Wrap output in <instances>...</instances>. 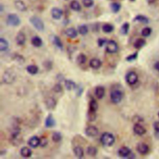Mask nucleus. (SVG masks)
Segmentation results:
<instances>
[{
    "label": "nucleus",
    "instance_id": "nucleus-45",
    "mask_svg": "<svg viewBox=\"0 0 159 159\" xmlns=\"http://www.w3.org/2000/svg\"><path fill=\"white\" fill-rule=\"evenodd\" d=\"M108 41H107L106 39H104V38H100L98 40V44L99 47H103L104 45H106V43Z\"/></svg>",
    "mask_w": 159,
    "mask_h": 159
},
{
    "label": "nucleus",
    "instance_id": "nucleus-3",
    "mask_svg": "<svg viewBox=\"0 0 159 159\" xmlns=\"http://www.w3.org/2000/svg\"><path fill=\"white\" fill-rule=\"evenodd\" d=\"M29 21L33 27L39 31H43L45 28L44 23L40 17L36 16H33L30 17Z\"/></svg>",
    "mask_w": 159,
    "mask_h": 159
},
{
    "label": "nucleus",
    "instance_id": "nucleus-14",
    "mask_svg": "<svg viewBox=\"0 0 159 159\" xmlns=\"http://www.w3.org/2000/svg\"><path fill=\"white\" fill-rule=\"evenodd\" d=\"M94 94L99 99L103 98L105 95V88L103 86H98L95 88Z\"/></svg>",
    "mask_w": 159,
    "mask_h": 159
},
{
    "label": "nucleus",
    "instance_id": "nucleus-26",
    "mask_svg": "<svg viewBox=\"0 0 159 159\" xmlns=\"http://www.w3.org/2000/svg\"><path fill=\"white\" fill-rule=\"evenodd\" d=\"M52 41L54 45L57 47L61 50H62L63 49V46L62 42L60 39V38L59 37H58L57 36H54L53 38H52Z\"/></svg>",
    "mask_w": 159,
    "mask_h": 159
},
{
    "label": "nucleus",
    "instance_id": "nucleus-44",
    "mask_svg": "<svg viewBox=\"0 0 159 159\" xmlns=\"http://www.w3.org/2000/svg\"><path fill=\"white\" fill-rule=\"evenodd\" d=\"M48 144V139L46 137H41L40 138V146L44 147Z\"/></svg>",
    "mask_w": 159,
    "mask_h": 159
},
{
    "label": "nucleus",
    "instance_id": "nucleus-20",
    "mask_svg": "<svg viewBox=\"0 0 159 159\" xmlns=\"http://www.w3.org/2000/svg\"><path fill=\"white\" fill-rule=\"evenodd\" d=\"M65 34L71 39H75L78 36V32L75 28H70L65 30Z\"/></svg>",
    "mask_w": 159,
    "mask_h": 159
},
{
    "label": "nucleus",
    "instance_id": "nucleus-27",
    "mask_svg": "<svg viewBox=\"0 0 159 159\" xmlns=\"http://www.w3.org/2000/svg\"><path fill=\"white\" fill-rule=\"evenodd\" d=\"M9 47L8 42L4 38H0V50L1 52L6 51Z\"/></svg>",
    "mask_w": 159,
    "mask_h": 159
},
{
    "label": "nucleus",
    "instance_id": "nucleus-48",
    "mask_svg": "<svg viewBox=\"0 0 159 159\" xmlns=\"http://www.w3.org/2000/svg\"><path fill=\"white\" fill-rule=\"evenodd\" d=\"M154 128L155 131L159 132V121H157L154 124Z\"/></svg>",
    "mask_w": 159,
    "mask_h": 159
},
{
    "label": "nucleus",
    "instance_id": "nucleus-21",
    "mask_svg": "<svg viewBox=\"0 0 159 159\" xmlns=\"http://www.w3.org/2000/svg\"><path fill=\"white\" fill-rule=\"evenodd\" d=\"M101 65H102V62L98 59H92L90 61V66L91 68L97 70L101 67Z\"/></svg>",
    "mask_w": 159,
    "mask_h": 159
},
{
    "label": "nucleus",
    "instance_id": "nucleus-40",
    "mask_svg": "<svg viewBox=\"0 0 159 159\" xmlns=\"http://www.w3.org/2000/svg\"><path fill=\"white\" fill-rule=\"evenodd\" d=\"M87 118L89 121H94L97 119V112H94L89 110L87 114Z\"/></svg>",
    "mask_w": 159,
    "mask_h": 159
},
{
    "label": "nucleus",
    "instance_id": "nucleus-39",
    "mask_svg": "<svg viewBox=\"0 0 159 159\" xmlns=\"http://www.w3.org/2000/svg\"><path fill=\"white\" fill-rule=\"evenodd\" d=\"M77 63L80 65H82L85 63L86 61V57L84 54H80L77 57Z\"/></svg>",
    "mask_w": 159,
    "mask_h": 159
},
{
    "label": "nucleus",
    "instance_id": "nucleus-16",
    "mask_svg": "<svg viewBox=\"0 0 159 159\" xmlns=\"http://www.w3.org/2000/svg\"><path fill=\"white\" fill-rule=\"evenodd\" d=\"M26 35L23 32H20L16 37V41L17 45L19 46H23L24 44L26 43Z\"/></svg>",
    "mask_w": 159,
    "mask_h": 159
},
{
    "label": "nucleus",
    "instance_id": "nucleus-11",
    "mask_svg": "<svg viewBox=\"0 0 159 159\" xmlns=\"http://www.w3.org/2000/svg\"><path fill=\"white\" fill-rule=\"evenodd\" d=\"M118 154L121 157H128L132 154L131 150L128 147H121L118 152Z\"/></svg>",
    "mask_w": 159,
    "mask_h": 159
},
{
    "label": "nucleus",
    "instance_id": "nucleus-43",
    "mask_svg": "<svg viewBox=\"0 0 159 159\" xmlns=\"http://www.w3.org/2000/svg\"><path fill=\"white\" fill-rule=\"evenodd\" d=\"M82 3L86 8H91L94 4L93 0H82Z\"/></svg>",
    "mask_w": 159,
    "mask_h": 159
},
{
    "label": "nucleus",
    "instance_id": "nucleus-19",
    "mask_svg": "<svg viewBox=\"0 0 159 159\" xmlns=\"http://www.w3.org/2000/svg\"><path fill=\"white\" fill-rule=\"evenodd\" d=\"M56 104H57V102L55 99L52 97L48 98L46 101V107L49 110H50L54 109L56 106Z\"/></svg>",
    "mask_w": 159,
    "mask_h": 159
},
{
    "label": "nucleus",
    "instance_id": "nucleus-36",
    "mask_svg": "<svg viewBox=\"0 0 159 159\" xmlns=\"http://www.w3.org/2000/svg\"><path fill=\"white\" fill-rule=\"evenodd\" d=\"M52 141L54 142L57 143V142H60L62 139V134L59 132H54L53 134H52Z\"/></svg>",
    "mask_w": 159,
    "mask_h": 159
},
{
    "label": "nucleus",
    "instance_id": "nucleus-33",
    "mask_svg": "<svg viewBox=\"0 0 159 159\" xmlns=\"http://www.w3.org/2000/svg\"><path fill=\"white\" fill-rule=\"evenodd\" d=\"M129 28H130V26H129V24L128 23H124L122 25V26H121V29H120L121 33L123 35H127L129 33Z\"/></svg>",
    "mask_w": 159,
    "mask_h": 159
},
{
    "label": "nucleus",
    "instance_id": "nucleus-30",
    "mask_svg": "<svg viewBox=\"0 0 159 159\" xmlns=\"http://www.w3.org/2000/svg\"><path fill=\"white\" fill-rule=\"evenodd\" d=\"M98 109V104L97 103V101L94 99H92L90 101V104H89V110L94 112H97Z\"/></svg>",
    "mask_w": 159,
    "mask_h": 159
},
{
    "label": "nucleus",
    "instance_id": "nucleus-10",
    "mask_svg": "<svg viewBox=\"0 0 159 159\" xmlns=\"http://www.w3.org/2000/svg\"><path fill=\"white\" fill-rule=\"evenodd\" d=\"M136 149L139 154H142V155L147 154L149 151V146L147 144H145V143H142V142L139 143L137 145Z\"/></svg>",
    "mask_w": 159,
    "mask_h": 159
},
{
    "label": "nucleus",
    "instance_id": "nucleus-17",
    "mask_svg": "<svg viewBox=\"0 0 159 159\" xmlns=\"http://www.w3.org/2000/svg\"><path fill=\"white\" fill-rule=\"evenodd\" d=\"M15 6L18 11L21 12L27 10V6L22 0H16L15 1Z\"/></svg>",
    "mask_w": 159,
    "mask_h": 159
},
{
    "label": "nucleus",
    "instance_id": "nucleus-28",
    "mask_svg": "<svg viewBox=\"0 0 159 159\" xmlns=\"http://www.w3.org/2000/svg\"><path fill=\"white\" fill-rule=\"evenodd\" d=\"M70 6V8L75 11H80L81 9L80 3L77 0H73L72 1H71Z\"/></svg>",
    "mask_w": 159,
    "mask_h": 159
},
{
    "label": "nucleus",
    "instance_id": "nucleus-7",
    "mask_svg": "<svg viewBox=\"0 0 159 159\" xmlns=\"http://www.w3.org/2000/svg\"><path fill=\"white\" fill-rule=\"evenodd\" d=\"M106 50L109 54H115L118 50V44L113 40L108 41L106 44Z\"/></svg>",
    "mask_w": 159,
    "mask_h": 159
},
{
    "label": "nucleus",
    "instance_id": "nucleus-42",
    "mask_svg": "<svg viewBox=\"0 0 159 159\" xmlns=\"http://www.w3.org/2000/svg\"><path fill=\"white\" fill-rule=\"evenodd\" d=\"M137 57H138V53L134 52V53H133L132 54H131L127 57L126 58V60L128 62H132L134 60H136L137 58Z\"/></svg>",
    "mask_w": 159,
    "mask_h": 159
},
{
    "label": "nucleus",
    "instance_id": "nucleus-34",
    "mask_svg": "<svg viewBox=\"0 0 159 159\" xmlns=\"http://www.w3.org/2000/svg\"><path fill=\"white\" fill-rule=\"evenodd\" d=\"M86 152L89 155H90L91 157H94L98 154V149L96 147H93V146H90V147H88L87 148Z\"/></svg>",
    "mask_w": 159,
    "mask_h": 159
},
{
    "label": "nucleus",
    "instance_id": "nucleus-52",
    "mask_svg": "<svg viewBox=\"0 0 159 159\" xmlns=\"http://www.w3.org/2000/svg\"><path fill=\"white\" fill-rule=\"evenodd\" d=\"M155 1V0H148V2H149V3H150V4L153 3H154Z\"/></svg>",
    "mask_w": 159,
    "mask_h": 159
},
{
    "label": "nucleus",
    "instance_id": "nucleus-50",
    "mask_svg": "<svg viewBox=\"0 0 159 159\" xmlns=\"http://www.w3.org/2000/svg\"><path fill=\"white\" fill-rule=\"evenodd\" d=\"M5 154H6V150H1V152H0V155H4Z\"/></svg>",
    "mask_w": 159,
    "mask_h": 159
},
{
    "label": "nucleus",
    "instance_id": "nucleus-29",
    "mask_svg": "<svg viewBox=\"0 0 159 159\" xmlns=\"http://www.w3.org/2000/svg\"><path fill=\"white\" fill-rule=\"evenodd\" d=\"M26 70L29 74L32 75H36L38 73V72H39V68H38V67L36 65H30L27 67Z\"/></svg>",
    "mask_w": 159,
    "mask_h": 159
},
{
    "label": "nucleus",
    "instance_id": "nucleus-9",
    "mask_svg": "<svg viewBox=\"0 0 159 159\" xmlns=\"http://www.w3.org/2000/svg\"><path fill=\"white\" fill-rule=\"evenodd\" d=\"M85 134L88 137H93L94 136H97L98 134V129L96 126H90L86 128Z\"/></svg>",
    "mask_w": 159,
    "mask_h": 159
},
{
    "label": "nucleus",
    "instance_id": "nucleus-22",
    "mask_svg": "<svg viewBox=\"0 0 159 159\" xmlns=\"http://www.w3.org/2000/svg\"><path fill=\"white\" fill-rule=\"evenodd\" d=\"M65 86L67 90L68 91H71L73 90H75L77 85L72 80H65Z\"/></svg>",
    "mask_w": 159,
    "mask_h": 159
},
{
    "label": "nucleus",
    "instance_id": "nucleus-5",
    "mask_svg": "<svg viewBox=\"0 0 159 159\" xmlns=\"http://www.w3.org/2000/svg\"><path fill=\"white\" fill-rule=\"evenodd\" d=\"M11 141L12 144L15 145H18L21 144L23 139L21 137L20 131L19 130L18 128H16V129L11 134Z\"/></svg>",
    "mask_w": 159,
    "mask_h": 159
},
{
    "label": "nucleus",
    "instance_id": "nucleus-47",
    "mask_svg": "<svg viewBox=\"0 0 159 159\" xmlns=\"http://www.w3.org/2000/svg\"><path fill=\"white\" fill-rule=\"evenodd\" d=\"M75 90H76V93H77V95L78 97H80L82 94L83 92V87L81 85L77 86Z\"/></svg>",
    "mask_w": 159,
    "mask_h": 159
},
{
    "label": "nucleus",
    "instance_id": "nucleus-1",
    "mask_svg": "<svg viewBox=\"0 0 159 159\" xmlns=\"http://www.w3.org/2000/svg\"><path fill=\"white\" fill-rule=\"evenodd\" d=\"M124 96V92L120 85H114L110 92V99L114 104H118L122 101Z\"/></svg>",
    "mask_w": 159,
    "mask_h": 159
},
{
    "label": "nucleus",
    "instance_id": "nucleus-32",
    "mask_svg": "<svg viewBox=\"0 0 159 159\" xmlns=\"http://www.w3.org/2000/svg\"><path fill=\"white\" fill-rule=\"evenodd\" d=\"M146 44V41L144 39H137L134 44V47L136 49H139L143 47Z\"/></svg>",
    "mask_w": 159,
    "mask_h": 159
},
{
    "label": "nucleus",
    "instance_id": "nucleus-35",
    "mask_svg": "<svg viewBox=\"0 0 159 159\" xmlns=\"http://www.w3.org/2000/svg\"><path fill=\"white\" fill-rule=\"evenodd\" d=\"M121 8V5L119 3L114 2L111 4V9L114 13H117V12H118L120 11Z\"/></svg>",
    "mask_w": 159,
    "mask_h": 159
},
{
    "label": "nucleus",
    "instance_id": "nucleus-41",
    "mask_svg": "<svg viewBox=\"0 0 159 159\" xmlns=\"http://www.w3.org/2000/svg\"><path fill=\"white\" fill-rule=\"evenodd\" d=\"M151 33H152V29L149 27L144 28L141 32V34L144 37H149L151 34Z\"/></svg>",
    "mask_w": 159,
    "mask_h": 159
},
{
    "label": "nucleus",
    "instance_id": "nucleus-25",
    "mask_svg": "<svg viewBox=\"0 0 159 159\" xmlns=\"http://www.w3.org/2000/svg\"><path fill=\"white\" fill-rule=\"evenodd\" d=\"M73 153L77 158H81L84 156V150L80 146H77L73 149Z\"/></svg>",
    "mask_w": 159,
    "mask_h": 159
},
{
    "label": "nucleus",
    "instance_id": "nucleus-46",
    "mask_svg": "<svg viewBox=\"0 0 159 159\" xmlns=\"http://www.w3.org/2000/svg\"><path fill=\"white\" fill-rule=\"evenodd\" d=\"M62 86L60 83H57L54 86L53 90L56 93H60L62 91Z\"/></svg>",
    "mask_w": 159,
    "mask_h": 159
},
{
    "label": "nucleus",
    "instance_id": "nucleus-2",
    "mask_svg": "<svg viewBox=\"0 0 159 159\" xmlns=\"http://www.w3.org/2000/svg\"><path fill=\"white\" fill-rule=\"evenodd\" d=\"M100 141L103 145L106 146V147H110L115 142V137L111 133L105 132L101 135Z\"/></svg>",
    "mask_w": 159,
    "mask_h": 159
},
{
    "label": "nucleus",
    "instance_id": "nucleus-38",
    "mask_svg": "<svg viewBox=\"0 0 159 159\" xmlns=\"http://www.w3.org/2000/svg\"><path fill=\"white\" fill-rule=\"evenodd\" d=\"M102 29L106 33H111L114 30V27L111 24H105L103 26Z\"/></svg>",
    "mask_w": 159,
    "mask_h": 159
},
{
    "label": "nucleus",
    "instance_id": "nucleus-24",
    "mask_svg": "<svg viewBox=\"0 0 159 159\" xmlns=\"http://www.w3.org/2000/svg\"><path fill=\"white\" fill-rule=\"evenodd\" d=\"M31 43L36 47H40L42 46V40L39 36H34L31 39Z\"/></svg>",
    "mask_w": 159,
    "mask_h": 159
},
{
    "label": "nucleus",
    "instance_id": "nucleus-13",
    "mask_svg": "<svg viewBox=\"0 0 159 159\" xmlns=\"http://www.w3.org/2000/svg\"><path fill=\"white\" fill-rule=\"evenodd\" d=\"M51 15L54 20H60L63 15V11L59 8L54 7L51 10Z\"/></svg>",
    "mask_w": 159,
    "mask_h": 159
},
{
    "label": "nucleus",
    "instance_id": "nucleus-49",
    "mask_svg": "<svg viewBox=\"0 0 159 159\" xmlns=\"http://www.w3.org/2000/svg\"><path fill=\"white\" fill-rule=\"evenodd\" d=\"M154 68L155 70H157L158 72H159V62H157L155 63Z\"/></svg>",
    "mask_w": 159,
    "mask_h": 159
},
{
    "label": "nucleus",
    "instance_id": "nucleus-51",
    "mask_svg": "<svg viewBox=\"0 0 159 159\" xmlns=\"http://www.w3.org/2000/svg\"><path fill=\"white\" fill-rule=\"evenodd\" d=\"M155 137H156V138H157V139H159V132L156 131V132H155Z\"/></svg>",
    "mask_w": 159,
    "mask_h": 159
},
{
    "label": "nucleus",
    "instance_id": "nucleus-37",
    "mask_svg": "<svg viewBox=\"0 0 159 159\" xmlns=\"http://www.w3.org/2000/svg\"><path fill=\"white\" fill-rule=\"evenodd\" d=\"M78 31L80 34L82 36H85L88 33V28L85 24H82L78 28Z\"/></svg>",
    "mask_w": 159,
    "mask_h": 159
},
{
    "label": "nucleus",
    "instance_id": "nucleus-15",
    "mask_svg": "<svg viewBox=\"0 0 159 159\" xmlns=\"http://www.w3.org/2000/svg\"><path fill=\"white\" fill-rule=\"evenodd\" d=\"M28 143L30 147L37 148L40 145V138L37 136H33L29 139Z\"/></svg>",
    "mask_w": 159,
    "mask_h": 159
},
{
    "label": "nucleus",
    "instance_id": "nucleus-18",
    "mask_svg": "<svg viewBox=\"0 0 159 159\" xmlns=\"http://www.w3.org/2000/svg\"><path fill=\"white\" fill-rule=\"evenodd\" d=\"M55 120L53 116L51 114H50L46 118L45 120V126L46 128H52V127L55 126Z\"/></svg>",
    "mask_w": 159,
    "mask_h": 159
},
{
    "label": "nucleus",
    "instance_id": "nucleus-23",
    "mask_svg": "<svg viewBox=\"0 0 159 159\" xmlns=\"http://www.w3.org/2000/svg\"><path fill=\"white\" fill-rule=\"evenodd\" d=\"M32 154H33V152L28 147H23L20 150V154L22 157L25 158L30 157L32 155Z\"/></svg>",
    "mask_w": 159,
    "mask_h": 159
},
{
    "label": "nucleus",
    "instance_id": "nucleus-31",
    "mask_svg": "<svg viewBox=\"0 0 159 159\" xmlns=\"http://www.w3.org/2000/svg\"><path fill=\"white\" fill-rule=\"evenodd\" d=\"M134 21L141 23L143 24H148L149 23V19L143 15H137L136 17L134 19Z\"/></svg>",
    "mask_w": 159,
    "mask_h": 159
},
{
    "label": "nucleus",
    "instance_id": "nucleus-53",
    "mask_svg": "<svg viewBox=\"0 0 159 159\" xmlns=\"http://www.w3.org/2000/svg\"><path fill=\"white\" fill-rule=\"evenodd\" d=\"M158 117H159V113H158Z\"/></svg>",
    "mask_w": 159,
    "mask_h": 159
},
{
    "label": "nucleus",
    "instance_id": "nucleus-6",
    "mask_svg": "<svg viewBox=\"0 0 159 159\" xmlns=\"http://www.w3.org/2000/svg\"><path fill=\"white\" fill-rule=\"evenodd\" d=\"M16 79V74L12 70L6 71L3 76V80L6 84H11Z\"/></svg>",
    "mask_w": 159,
    "mask_h": 159
},
{
    "label": "nucleus",
    "instance_id": "nucleus-4",
    "mask_svg": "<svg viewBox=\"0 0 159 159\" xmlns=\"http://www.w3.org/2000/svg\"><path fill=\"white\" fill-rule=\"evenodd\" d=\"M6 23L10 26L16 27L21 24V20L17 15L11 13L8 15L6 19Z\"/></svg>",
    "mask_w": 159,
    "mask_h": 159
},
{
    "label": "nucleus",
    "instance_id": "nucleus-12",
    "mask_svg": "<svg viewBox=\"0 0 159 159\" xmlns=\"http://www.w3.org/2000/svg\"><path fill=\"white\" fill-rule=\"evenodd\" d=\"M133 131L138 136H143L146 132V129L144 127L139 123H136L134 126Z\"/></svg>",
    "mask_w": 159,
    "mask_h": 159
},
{
    "label": "nucleus",
    "instance_id": "nucleus-8",
    "mask_svg": "<svg viewBox=\"0 0 159 159\" xmlns=\"http://www.w3.org/2000/svg\"><path fill=\"white\" fill-rule=\"evenodd\" d=\"M126 81L130 85H135L138 81L137 74L134 72H129L126 75Z\"/></svg>",
    "mask_w": 159,
    "mask_h": 159
}]
</instances>
